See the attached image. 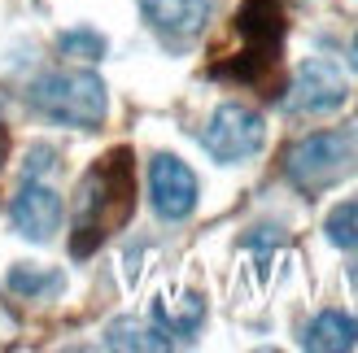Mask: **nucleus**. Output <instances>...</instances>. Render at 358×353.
<instances>
[{"mask_svg":"<svg viewBox=\"0 0 358 353\" xmlns=\"http://www.w3.org/2000/svg\"><path fill=\"white\" fill-rule=\"evenodd\" d=\"M136 209V174H131V153L114 149L83 174L79 197H75V236H70V253L87 257L110 240L118 227H127Z\"/></svg>","mask_w":358,"mask_h":353,"instance_id":"1","label":"nucleus"},{"mask_svg":"<svg viewBox=\"0 0 358 353\" xmlns=\"http://www.w3.org/2000/svg\"><path fill=\"white\" fill-rule=\"evenodd\" d=\"M236 40L241 48L227 52V61H214V75L236 83H266L284 48V5L280 0H245L236 13Z\"/></svg>","mask_w":358,"mask_h":353,"instance_id":"2","label":"nucleus"},{"mask_svg":"<svg viewBox=\"0 0 358 353\" xmlns=\"http://www.w3.org/2000/svg\"><path fill=\"white\" fill-rule=\"evenodd\" d=\"M31 105L66 127H101L105 118V83L87 70H57L31 87Z\"/></svg>","mask_w":358,"mask_h":353,"instance_id":"3","label":"nucleus"},{"mask_svg":"<svg viewBox=\"0 0 358 353\" xmlns=\"http://www.w3.org/2000/svg\"><path fill=\"white\" fill-rule=\"evenodd\" d=\"M350 162H354L350 140L324 131V135L301 140V144L289 153V179L301 192H319V188H328V183L341 179V174L350 170Z\"/></svg>","mask_w":358,"mask_h":353,"instance_id":"4","label":"nucleus"},{"mask_svg":"<svg viewBox=\"0 0 358 353\" xmlns=\"http://www.w3.org/2000/svg\"><path fill=\"white\" fill-rule=\"evenodd\" d=\"M262 118L254 110H245V105H223V110H214L210 127H206V149L214 162H245V157H254L262 149Z\"/></svg>","mask_w":358,"mask_h":353,"instance_id":"5","label":"nucleus"},{"mask_svg":"<svg viewBox=\"0 0 358 353\" xmlns=\"http://www.w3.org/2000/svg\"><path fill=\"white\" fill-rule=\"evenodd\" d=\"M149 192H153V209L162 218L179 223L196 209V174L179 162L175 153H157L149 166Z\"/></svg>","mask_w":358,"mask_h":353,"instance_id":"6","label":"nucleus"},{"mask_svg":"<svg viewBox=\"0 0 358 353\" xmlns=\"http://www.w3.org/2000/svg\"><path fill=\"white\" fill-rule=\"evenodd\" d=\"M345 100V75L328 57H310L297 70V83L289 87V110L297 114H328Z\"/></svg>","mask_w":358,"mask_h":353,"instance_id":"7","label":"nucleus"},{"mask_svg":"<svg viewBox=\"0 0 358 353\" xmlns=\"http://www.w3.org/2000/svg\"><path fill=\"white\" fill-rule=\"evenodd\" d=\"M9 218H13V227L27 240H48L52 232H57V223H62V201H57L52 188L27 179L22 188H17L13 205H9Z\"/></svg>","mask_w":358,"mask_h":353,"instance_id":"8","label":"nucleus"},{"mask_svg":"<svg viewBox=\"0 0 358 353\" xmlns=\"http://www.w3.org/2000/svg\"><path fill=\"white\" fill-rule=\"evenodd\" d=\"M149 27L162 31L166 40H192L196 31L210 22L214 0H140Z\"/></svg>","mask_w":358,"mask_h":353,"instance_id":"9","label":"nucleus"},{"mask_svg":"<svg viewBox=\"0 0 358 353\" xmlns=\"http://www.w3.org/2000/svg\"><path fill=\"white\" fill-rule=\"evenodd\" d=\"M301 345L315 349V353L354 349L358 345V319H350V314H341V310H328V314H319V319L306 327V340Z\"/></svg>","mask_w":358,"mask_h":353,"instance_id":"10","label":"nucleus"},{"mask_svg":"<svg viewBox=\"0 0 358 353\" xmlns=\"http://www.w3.org/2000/svg\"><path fill=\"white\" fill-rule=\"evenodd\" d=\"M153 319L166 336H192L206 319V301L196 292H184V296H175V301L162 296V301H153Z\"/></svg>","mask_w":358,"mask_h":353,"instance_id":"11","label":"nucleus"},{"mask_svg":"<svg viewBox=\"0 0 358 353\" xmlns=\"http://www.w3.org/2000/svg\"><path fill=\"white\" fill-rule=\"evenodd\" d=\"M105 345L110 349H145V353H153V349H171V336L162 327H145L136 319H122V323H114L110 331H105Z\"/></svg>","mask_w":358,"mask_h":353,"instance_id":"12","label":"nucleus"},{"mask_svg":"<svg viewBox=\"0 0 358 353\" xmlns=\"http://www.w3.org/2000/svg\"><path fill=\"white\" fill-rule=\"evenodd\" d=\"M9 288L17 292V296H52V292H62V275L57 271H35V266H13L9 271Z\"/></svg>","mask_w":358,"mask_h":353,"instance_id":"13","label":"nucleus"},{"mask_svg":"<svg viewBox=\"0 0 358 353\" xmlns=\"http://www.w3.org/2000/svg\"><path fill=\"white\" fill-rule=\"evenodd\" d=\"M324 232H328V240L336 249H358V201L336 205L328 214V223H324Z\"/></svg>","mask_w":358,"mask_h":353,"instance_id":"14","label":"nucleus"},{"mask_svg":"<svg viewBox=\"0 0 358 353\" xmlns=\"http://www.w3.org/2000/svg\"><path fill=\"white\" fill-rule=\"evenodd\" d=\"M62 52H66V57L96 61V57H105V40H101L96 31H66L62 35Z\"/></svg>","mask_w":358,"mask_h":353,"instance_id":"15","label":"nucleus"},{"mask_svg":"<svg viewBox=\"0 0 358 353\" xmlns=\"http://www.w3.org/2000/svg\"><path fill=\"white\" fill-rule=\"evenodd\" d=\"M350 61H354V70H358V35H354V44H350Z\"/></svg>","mask_w":358,"mask_h":353,"instance_id":"16","label":"nucleus"}]
</instances>
